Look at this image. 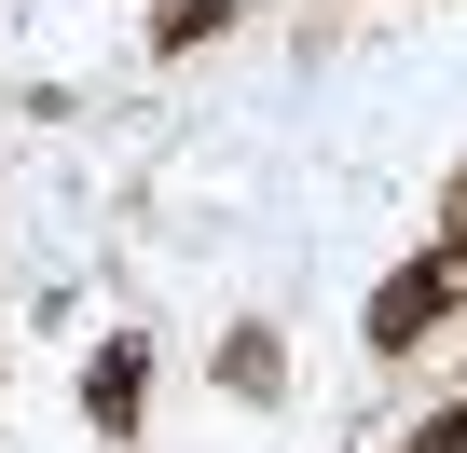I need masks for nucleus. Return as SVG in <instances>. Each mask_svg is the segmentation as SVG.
Segmentation results:
<instances>
[{
	"instance_id": "obj_1",
	"label": "nucleus",
	"mask_w": 467,
	"mask_h": 453,
	"mask_svg": "<svg viewBox=\"0 0 467 453\" xmlns=\"http://www.w3.org/2000/svg\"><path fill=\"white\" fill-rule=\"evenodd\" d=\"M440 303H453V262H412V275H399V289L371 303V344H412V330H426Z\"/></svg>"
}]
</instances>
